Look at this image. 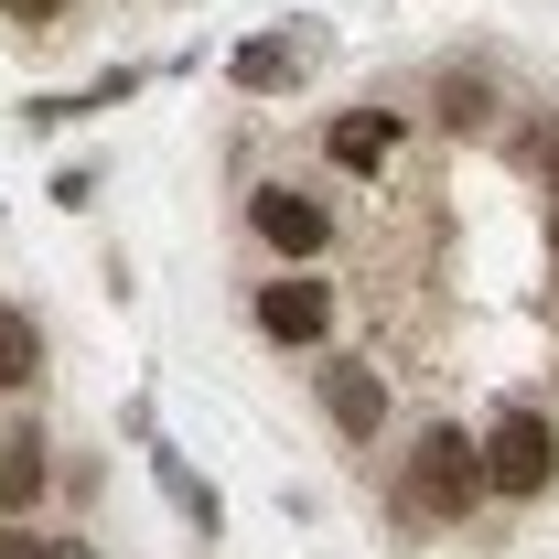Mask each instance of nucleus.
I'll list each match as a JSON object with an SVG mask.
<instances>
[{"label": "nucleus", "mask_w": 559, "mask_h": 559, "mask_svg": "<svg viewBox=\"0 0 559 559\" xmlns=\"http://www.w3.org/2000/svg\"><path fill=\"white\" fill-rule=\"evenodd\" d=\"M399 506L430 516V527H463V516L485 506V452H474L463 419H430V430L409 441V463H399Z\"/></svg>", "instance_id": "f257e3e1"}, {"label": "nucleus", "mask_w": 559, "mask_h": 559, "mask_svg": "<svg viewBox=\"0 0 559 559\" xmlns=\"http://www.w3.org/2000/svg\"><path fill=\"white\" fill-rule=\"evenodd\" d=\"M474 452H485V495H506V506H527V495H549V485H559V419H549V409H527V399L495 419Z\"/></svg>", "instance_id": "f03ea898"}, {"label": "nucleus", "mask_w": 559, "mask_h": 559, "mask_svg": "<svg viewBox=\"0 0 559 559\" xmlns=\"http://www.w3.org/2000/svg\"><path fill=\"white\" fill-rule=\"evenodd\" d=\"M248 226H259V248H280V259L334 248V215H323V194H301V183H259L248 194Z\"/></svg>", "instance_id": "7ed1b4c3"}, {"label": "nucleus", "mask_w": 559, "mask_h": 559, "mask_svg": "<svg viewBox=\"0 0 559 559\" xmlns=\"http://www.w3.org/2000/svg\"><path fill=\"white\" fill-rule=\"evenodd\" d=\"M259 334H270V345H323V334H334V290L301 280V270L259 280Z\"/></svg>", "instance_id": "20e7f679"}, {"label": "nucleus", "mask_w": 559, "mask_h": 559, "mask_svg": "<svg viewBox=\"0 0 559 559\" xmlns=\"http://www.w3.org/2000/svg\"><path fill=\"white\" fill-rule=\"evenodd\" d=\"M312 388H323V419H334L345 441H377V430H388V377H377V366L334 355V366H323Z\"/></svg>", "instance_id": "39448f33"}, {"label": "nucleus", "mask_w": 559, "mask_h": 559, "mask_svg": "<svg viewBox=\"0 0 559 559\" xmlns=\"http://www.w3.org/2000/svg\"><path fill=\"white\" fill-rule=\"evenodd\" d=\"M44 485H55V441L33 419H0V516H33Z\"/></svg>", "instance_id": "423d86ee"}, {"label": "nucleus", "mask_w": 559, "mask_h": 559, "mask_svg": "<svg viewBox=\"0 0 559 559\" xmlns=\"http://www.w3.org/2000/svg\"><path fill=\"white\" fill-rule=\"evenodd\" d=\"M323 151H334V173H388V162H399V119H388V108H345V119L323 130Z\"/></svg>", "instance_id": "0eeeda50"}, {"label": "nucleus", "mask_w": 559, "mask_h": 559, "mask_svg": "<svg viewBox=\"0 0 559 559\" xmlns=\"http://www.w3.org/2000/svg\"><path fill=\"white\" fill-rule=\"evenodd\" d=\"M33 377H44V334H33V312H22V301H0V399H11V388H33Z\"/></svg>", "instance_id": "6e6552de"}, {"label": "nucleus", "mask_w": 559, "mask_h": 559, "mask_svg": "<svg viewBox=\"0 0 559 559\" xmlns=\"http://www.w3.org/2000/svg\"><path fill=\"white\" fill-rule=\"evenodd\" d=\"M290 66H301V55H290V44H248V55H237V86H259V97H270V86H290Z\"/></svg>", "instance_id": "1a4fd4ad"}, {"label": "nucleus", "mask_w": 559, "mask_h": 559, "mask_svg": "<svg viewBox=\"0 0 559 559\" xmlns=\"http://www.w3.org/2000/svg\"><path fill=\"white\" fill-rule=\"evenodd\" d=\"M441 119L474 130V119H485V75H441Z\"/></svg>", "instance_id": "9d476101"}, {"label": "nucleus", "mask_w": 559, "mask_h": 559, "mask_svg": "<svg viewBox=\"0 0 559 559\" xmlns=\"http://www.w3.org/2000/svg\"><path fill=\"white\" fill-rule=\"evenodd\" d=\"M33 549H44V538H33L22 516H0V559H33Z\"/></svg>", "instance_id": "9b49d317"}, {"label": "nucleus", "mask_w": 559, "mask_h": 559, "mask_svg": "<svg viewBox=\"0 0 559 559\" xmlns=\"http://www.w3.org/2000/svg\"><path fill=\"white\" fill-rule=\"evenodd\" d=\"M11 22H55V11H75V0H0Z\"/></svg>", "instance_id": "f8f14e48"}, {"label": "nucleus", "mask_w": 559, "mask_h": 559, "mask_svg": "<svg viewBox=\"0 0 559 559\" xmlns=\"http://www.w3.org/2000/svg\"><path fill=\"white\" fill-rule=\"evenodd\" d=\"M33 559H97V549H86V538H44Z\"/></svg>", "instance_id": "ddd939ff"}, {"label": "nucleus", "mask_w": 559, "mask_h": 559, "mask_svg": "<svg viewBox=\"0 0 559 559\" xmlns=\"http://www.w3.org/2000/svg\"><path fill=\"white\" fill-rule=\"evenodd\" d=\"M538 173H549V183H559V140H549V151H538Z\"/></svg>", "instance_id": "4468645a"}, {"label": "nucleus", "mask_w": 559, "mask_h": 559, "mask_svg": "<svg viewBox=\"0 0 559 559\" xmlns=\"http://www.w3.org/2000/svg\"><path fill=\"white\" fill-rule=\"evenodd\" d=\"M549 259H559V215H549Z\"/></svg>", "instance_id": "2eb2a0df"}]
</instances>
